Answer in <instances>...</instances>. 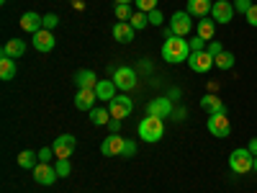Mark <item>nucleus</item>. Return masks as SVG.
<instances>
[{
  "label": "nucleus",
  "mask_w": 257,
  "mask_h": 193,
  "mask_svg": "<svg viewBox=\"0 0 257 193\" xmlns=\"http://www.w3.org/2000/svg\"><path fill=\"white\" fill-rule=\"evenodd\" d=\"M190 57V44L185 36H167L162 41V59L167 64H180V62H188Z\"/></svg>",
  "instance_id": "obj_1"
},
{
  "label": "nucleus",
  "mask_w": 257,
  "mask_h": 193,
  "mask_svg": "<svg viewBox=\"0 0 257 193\" xmlns=\"http://www.w3.org/2000/svg\"><path fill=\"white\" fill-rule=\"evenodd\" d=\"M229 167L234 175H244L254 167V155L249 152V147H237L234 152L229 155Z\"/></svg>",
  "instance_id": "obj_2"
},
{
  "label": "nucleus",
  "mask_w": 257,
  "mask_h": 193,
  "mask_svg": "<svg viewBox=\"0 0 257 193\" xmlns=\"http://www.w3.org/2000/svg\"><path fill=\"white\" fill-rule=\"evenodd\" d=\"M139 137H142L144 142H149V144L160 142V139L165 137V124H162V119H157V116L142 119V124H139Z\"/></svg>",
  "instance_id": "obj_3"
},
{
  "label": "nucleus",
  "mask_w": 257,
  "mask_h": 193,
  "mask_svg": "<svg viewBox=\"0 0 257 193\" xmlns=\"http://www.w3.org/2000/svg\"><path fill=\"white\" fill-rule=\"evenodd\" d=\"M170 31L175 36H188L193 31V16L188 11H175L170 16Z\"/></svg>",
  "instance_id": "obj_4"
},
{
  "label": "nucleus",
  "mask_w": 257,
  "mask_h": 193,
  "mask_svg": "<svg viewBox=\"0 0 257 193\" xmlns=\"http://www.w3.org/2000/svg\"><path fill=\"white\" fill-rule=\"evenodd\" d=\"M75 147H77V139H75L72 134H59V137L54 139V144H52L57 160H70L72 152H75Z\"/></svg>",
  "instance_id": "obj_5"
},
{
  "label": "nucleus",
  "mask_w": 257,
  "mask_h": 193,
  "mask_svg": "<svg viewBox=\"0 0 257 193\" xmlns=\"http://www.w3.org/2000/svg\"><path fill=\"white\" fill-rule=\"evenodd\" d=\"M111 80L116 82L118 90H134L137 82H139L134 67H118V70H113V77H111Z\"/></svg>",
  "instance_id": "obj_6"
},
{
  "label": "nucleus",
  "mask_w": 257,
  "mask_h": 193,
  "mask_svg": "<svg viewBox=\"0 0 257 193\" xmlns=\"http://www.w3.org/2000/svg\"><path fill=\"white\" fill-rule=\"evenodd\" d=\"M206 126H208V132H211L213 137H219V139H226V137L231 134V124H229L226 114H211Z\"/></svg>",
  "instance_id": "obj_7"
},
{
  "label": "nucleus",
  "mask_w": 257,
  "mask_h": 193,
  "mask_svg": "<svg viewBox=\"0 0 257 193\" xmlns=\"http://www.w3.org/2000/svg\"><path fill=\"white\" fill-rule=\"evenodd\" d=\"M234 3H229V0H213V8H211V18L216 21V24H231L234 18Z\"/></svg>",
  "instance_id": "obj_8"
},
{
  "label": "nucleus",
  "mask_w": 257,
  "mask_h": 193,
  "mask_svg": "<svg viewBox=\"0 0 257 193\" xmlns=\"http://www.w3.org/2000/svg\"><path fill=\"white\" fill-rule=\"evenodd\" d=\"M123 147H126V139L121 134H108L100 144V152L105 157H121L123 155Z\"/></svg>",
  "instance_id": "obj_9"
},
{
  "label": "nucleus",
  "mask_w": 257,
  "mask_h": 193,
  "mask_svg": "<svg viewBox=\"0 0 257 193\" xmlns=\"http://www.w3.org/2000/svg\"><path fill=\"white\" fill-rule=\"evenodd\" d=\"M108 111H111V116L113 119H126L128 114L134 111V103H132V98L128 95H116L113 101H108Z\"/></svg>",
  "instance_id": "obj_10"
},
{
  "label": "nucleus",
  "mask_w": 257,
  "mask_h": 193,
  "mask_svg": "<svg viewBox=\"0 0 257 193\" xmlns=\"http://www.w3.org/2000/svg\"><path fill=\"white\" fill-rule=\"evenodd\" d=\"M188 67L193 70V72H208L211 67H213V57L203 49V52H190V57H188Z\"/></svg>",
  "instance_id": "obj_11"
},
{
  "label": "nucleus",
  "mask_w": 257,
  "mask_h": 193,
  "mask_svg": "<svg viewBox=\"0 0 257 193\" xmlns=\"http://www.w3.org/2000/svg\"><path fill=\"white\" fill-rule=\"evenodd\" d=\"M173 103H170V98H155L147 103V116H157V119H167L173 116Z\"/></svg>",
  "instance_id": "obj_12"
},
{
  "label": "nucleus",
  "mask_w": 257,
  "mask_h": 193,
  "mask_svg": "<svg viewBox=\"0 0 257 193\" xmlns=\"http://www.w3.org/2000/svg\"><path fill=\"white\" fill-rule=\"evenodd\" d=\"M18 26L24 29L26 34H36V31H41L44 29V16H39L36 11H26L24 16H21V21H18Z\"/></svg>",
  "instance_id": "obj_13"
},
{
  "label": "nucleus",
  "mask_w": 257,
  "mask_h": 193,
  "mask_svg": "<svg viewBox=\"0 0 257 193\" xmlns=\"http://www.w3.org/2000/svg\"><path fill=\"white\" fill-rule=\"evenodd\" d=\"M34 49L36 52H52L54 49V44H57V36H54V31H49V29H41V31H36L34 34Z\"/></svg>",
  "instance_id": "obj_14"
},
{
  "label": "nucleus",
  "mask_w": 257,
  "mask_h": 193,
  "mask_svg": "<svg viewBox=\"0 0 257 193\" xmlns=\"http://www.w3.org/2000/svg\"><path fill=\"white\" fill-rule=\"evenodd\" d=\"M57 167H52L49 162H39L36 167H34V180L39 183V185H52V183H57Z\"/></svg>",
  "instance_id": "obj_15"
},
{
  "label": "nucleus",
  "mask_w": 257,
  "mask_h": 193,
  "mask_svg": "<svg viewBox=\"0 0 257 193\" xmlns=\"http://www.w3.org/2000/svg\"><path fill=\"white\" fill-rule=\"evenodd\" d=\"M75 85H77V90H95L98 75L93 70H77L75 72Z\"/></svg>",
  "instance_id": "obj_16"
},
{
  "label": "nucleus",
  "mask_w": 257,
  "mask_h": 193,
  "mask_svg": "<svg viewBox=\"0 0 257 193\" xmlns=\"http://www.w3.org/2000/svg\"><path fill=\"white\" fill-rule=\"evenodd\" d=\"M95 101H98L95 90H77V95H75V109H77V111H93V109H95Z\"/></svg>",
  "instance_id": "obj_17"
},
{
  "label": "nucleus",
  "mask_w": 257,
  "mask_h": 193,
  "mask_svg": "<svg viewBox=\"0 0 257 193\" xmlns=\"http://www.w3.org/2000/svg\"><path fill=\"white\" fill-rule=\"evenodd\" d=\"M134 29L128 21H116V26H113V39L118 41V44H128V41H134Z\"/></svg>",
  "instance_id": "obj_18"
},
{
  "label": "nucleus",
  "mask_w": 257,
  "mask_h": 193,
  "mask_svg": "<svg viewBox=\"0 0 257 193\" xmlns=\"http://www.w3.org/2000/svg\"><path fill=\"white\" fill-rule=\"evenodd\" d=\"M196 34H198L203 41H213V36H216V21H213L211 16H206V18H198Z\"/></svg>",
  "instance_id": "obj_19"
},
{
  "label": "nucleus",
  "mask_w": 257,
  "mask_h": 193,
  "mask_svg": "<svg viewBox=\"0 0 257 193\" xmlns=\"http://www.w3.org/2000/svg\"><path fill=\"white\" fill-rule=\"evenodd\" d=\"M201 109H203V111H208V116H211V114H226L224 101H221L219 95H213V93H208V95H203V98H201Z\"/></svg>",
  "instance_id": "obj_20"
},
{
  "label": "nucleus",
  "mask_w": 257,
  "mask_h": 193,
  "mask_svg": "<svg viewBox=\"0 0 257 193\" xmlns=\"http://www.w3.org/2000/svg\"><path fill=\"white\" fill-rule=\"evenodd\" d=\"M95 95H98V101H113V98L118 95L116 82H113V80H98V85H95Z\"/></svg>",
  "instance_id": "obj_21"
},
{
  "label": "nucleus",
  "mask_w": 257,
  "mask_h": 193,
  "mask_svg": "<svg viewBox=\"0 0 257 193\" xmlns=\"http://www.w3.org/2000/svg\"><path fill=\"white\" fill-rule=\"evenodd\" d=\"M211 8H213V0H188V13L190 16H198V18H206L211 16Z\"/></svg>",
  "instance_id": "obj_22"
},
{
  "label": "nucleus",
  "mask_w": 257,
  "mask_h": 193,
  "mask_svg": "<svg viewBox=\"0 0 257 193\" xmlns=\"http://www.w3.org/2000/svg\"><path fill=\"white\" fill-rule=\"evenodd\" d=\"M24 52H26V41L24 39H11V41H6V47H3V57H11V59L24 57Z\"/></svg>",
  "instance_id": "obj_23"
},
{
  "label": "nucleus",
  "mask_w": 257,
  "mask_h": 193,
  "mask_svg": "<svg viewBox=\"0 0 257 193\" xmlns=\"http://www.w3.org/2000/svg\"><path fill=\"white\" fill-rule=\"evenodd\" d=\"M16 72H18L16 59H11V57H0V80H13Z\"/></svg>",
  "instance_id": "obj_24"
},
{
  "label": "nucleus",
  "mask_w": 257,
  "mask_h": 193,
  "mask_svg": "<svg viewBox=\"0 0 257 193\" xmlns=\"http://www.w3.org/2000/svg\"><path fill=\"white\" fill-rule=\"evenodd\" d=\"M36 152L34 149H24V152L18 155V167H24V170H34L36 167Z\"/></svg>",
  "instance_id": "obj_25"
},
{
  "label": "nucleus",
  "mask_w": 257,
  "mask_h": 193,
  "mask_svg": "<svg viewBox=\"0 0 257 193\" xmlns=\"http://www.w3.org/2000/svg\"><path fill=\"white\" fill-rule=\"evenodd\" d=\"M111 119H113V116H111L108 109H93V111H90V121H93L95 126H108Z\"/></svg>",
  "instance_id": "obj_26"
},
{
  "label": "nucleus",
  "mask_w": 257,
  "mask_h": 193,
  "mask_svg": "<svg viewBox=\"0 0 257 193\" xmlns=\"http://www.w3.org/2000/svg\"><path fill=\"white\" fill-rule=\"evenodd\" d=\"M234 62H237V57H234L231 52H226V49H224L216 59H213V64H216L219 70H231V67H234Z\"/></svg>",
  "instance_id": "obj_27"
},
{
  "label": "nucleus",
  "mask_w": 257,
  "mask_h": 193,
  "mask_svg": "<svg viewBox=\"0 0 257 193\" xmlns=\"http://www.w3.org/2000/svg\"><path fill=\"white\" fill-rule=\"evenodd\" d=\"M128 24H132V29H134V31H142V29H147V26H149V16H147V13H142V11H134V16H132V21H128Z\"/></svg>",
  "instance_id": "obj_28"
},
{
  "label": "nucleus",
  "mask_w": 257,
  "mask_h": 193,
  "mask_svg": "<svg viewBox=\"0 0 257 193\" xmlns=\"http://www.w3.org/2000/svg\"><path fill=\"white\" fill-rule=\"evenodd\" d=\"M134 6H137V11H142V13H152V11L160 6V0H134Z\"/></svg>",
  "instance_id": "obj_29"
},
{
  "label": "nucleus",
  "mask_w": 257,
  "mask_h": 193,
  "mask_svg": "<svg viewBox=\"0 0 257 193\" xmlns=\"http://www.w3.org/2000/svg\"><path fill=\"white\" fill-rule=\"evenodd\" d=\"M54 167H57V175H59V178H67V175L72 173L70 160H57V165H54Z\"/></svg>",
  "instance_id": "obj_30"
},
{
  "label": "nucleus",
  "mask_w": 257,
  "mask_h": 193,
  "mask_svg": "<svg viewBox=\"0 0 257 193\" xmlns=\"http://www.w3.org/2000/svg\"><path fill=\"white\" fill-rule=\"evenodd\" d=\"M132 6H116V21H132Z\"/></svg>",
  "instance_id": "obj_31"
},
{
  "label": "nucleus",
  "mask_w": 257,
  "mask_h": 193,
  "mask_svg": "<svg viewBox=\"0 0 257 193\" xmlns=\"http://www.w3.org/2000/svg\"><path fill=\"white\" fill-rule=\"evenodd\" d=\"M147 16H149V26H162L165 24V16H162L160 8H155L152 13H147Z\"/></svg>",
  "instance_id": "obj_32"
},
{
  "label": "nucleus",
  "mask_w": 257,
  "mask_h": 193,
  "mask_svg": "<svg viewBox=\"0 0 257 193\" xmlns=\"http://www.w3.org/2000/svg\"><path fill=\"white\" fill-rule=\"evenodd\" d=\"M188 44H190V52H203V49L208 47V41H203L201 36H193Z\"/></svg>",
  "instance_id": "obj_33"
},
{
  "label": "nucleus",
  "mask_w": 257,
  "mask_h": 193,
  "mask_svg": "<svg viewBox=\"0 0 257 193\" xmlns=\"http://www.w3.org/2000/svg\"><path fill=\"white\" fill-rule=\"evenodd\" d=\"M206 52L213 57V59H216L221 52H224V47H221V41H216V39H213V41H208V47H206Z\"/></svg>",
  "instance_id": "obj_34"
},
{
  "label": "nucleus",
  "mask_w": 257,
  "mask_h": 193,
  "mask_svg": "<svg viewBox=\"0 0 257 193\" xmlns=\"http://www.w3.org/2000/svg\"><path fill=\"white\" fill-rule=\"evenodd\" d=\"M252 6H254L252 0H234V11L242 13V16H247V11H249Z\"/></svg>",
  "instance_id": "obj_35"
},
{
  "label": "nucleus",
  "mask_w": 257,
  "mask_h": 193,
  "mask_svg": "<svg viewBox=\"0 0 257 193\" xmlns=\"http://www.w3.org/2000/svg\"><path fill=\"white\" fill-rule=\"evenodd\" d=\"M57 26H59V16H57V13H47V16H44V29L54 31Z\"/></svg>",
  "instance_id": "obj_36"
},
{
  "label": "nucleus",
  "mask_w": 257,
  "mask_h": 193,
  "mask_svg": "<svg viewBox=\"0 0 257 193\" xmlns=\"http://www.w3.org/2000/svg\"><path fill=\"white\" fill-rule=\"evenodd\" d=\"M137 155V142L134 139H126V147H123V155L121 157H134Z\"/></svg>",
  "instance_id": "obj_37"
},
{
  "label": "nucleus",
  "mask_w": 257,
  "mask_h": 193,
  "mask_svg": "<svg viewBox=\"0 0 257 193\" xmlns=\"http://www.w3.org/2000/svg\"><path fill=\"white\" fill-rule=\"evenodd\" d=\"M52 157H54V149L52 147H41L39 149V160L41 162H52Z\"/></svg>",
  "instance_id": "obj_38"
},
{
  "label": "nucleus",
  "mask_w": 257,
  "mask_h": 193,
  "mask_svg": "<svg viewBox=\"0 0 257 193\" xmlns=\"http://www.w3.org/2000/svg\"><path fill=\"white\" fill-rule=\"evenodd\" d=\"M247 24L257 29V6H252V8L247 11Z\"/></svg>",
  "instance_id": "obj_39"
},
{
  "label": "nucleus",
  "mask_w": 257,
  "mask_h": 193,
  "mask_svg": "<svg viewBox=\"0 0 257 193\" xmlns=\"http://www.w3.org/2000/svg\"><path fill=\"white\" fill-rule=\"evenodd\" d=\"M108 132H111V134H118V132H121V119H111V121H108Z\"/></svg>",
  "instance_id": "obj_40"
},
{
  "label": "nucleus",
  "mask_w": 257,
  "mask_h": 193,
  "mask_svg": "<svg viewBox=\"0 0 257 193\" xmlns=\"http://www.w3.org/2000/svg\"><path fill=\"white\" fill-rule=\"evenodd\" d=\"M247 147H249V152L257 157V137H254V139H249V144H247Z\"/></svg>",
  "instance_id": "obj_41"
},
{
  "label": "nucleus",
  "mask_w": 257,
  "mask_h": 193,
  "mask_svg": "<svg viewBox=\"0 0 257 193\" xmlns=\"http://www.w3.org/2000/svg\"><path fill=\"white\" fill-rule=\"evenodd\" d=\"M183 116H185V109H178V111H173V119H175V121H183Z\"/></svg>",
  "instance_id": "obj_42"
},
{
  "label": "nucleus",
  "mask_w": 257,
  "mask_h": 193,
  "mask_svg": "<svg viewBox=\"0 0 257 193\" xmlns=\"http://www.w3.org/2000/svg\"><path fill=\"white\" fill-rule=\"evenodd\" d=\"M134 0H116V6H132Z\"/></svg>",
  "instance_id": "obj_43"
},
{
  "label": "nucleus",
  "mask_w": 257,
  "mask_h": 193,
  "mask_svg": "<svg viewBox=\"0 0 257 193\" xmlns=\"http://www.w3.org/2000/svg\"><path fill=\"white\" fill-rule=\"evenodd\" d=\"M252 170H254V173H257V157H254V167H252Z\"/></svg>",
  "instance_id": "obj_44"
}]
</instances>
